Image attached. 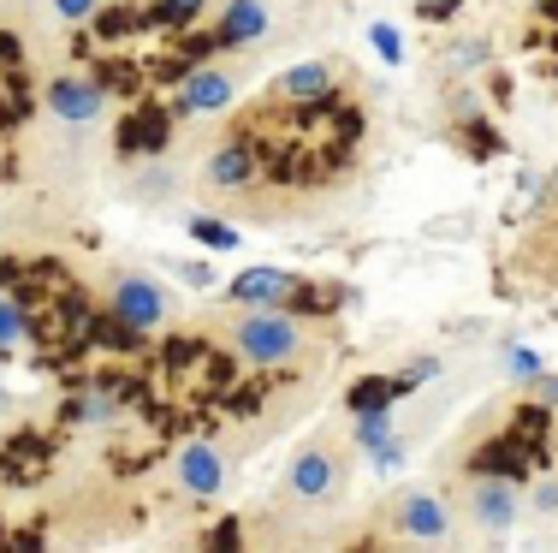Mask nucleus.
Segmentation results:
<instances>
[{
  "label": "nucleus",
  "instance_id": "obj_1",
  "mask_svg": "<svg viewBox=\"0 0 558 553\" xmlns=\"http://www.w3.org/2000/svg\"><path fill=\"white\" fill-rule=\"evenodd\" d=\"M215 339L256 375H303L333 351V327L286 304H232L215 322Z\"/></svg>",
  "mask_w": 558,
  "mask_h": 553
},
{
  "label": "nucleus",
  "instance_id": "obj_2",
  "mask_svg": "<svg viewBox=\"0 0 558 553\" xmlns=\"http://www.w3.org/2000/svg\"><path fill=\"white\" fill-rule=\"evenodd\" d=\"M351 465H356V458L344 453V441H333V434H315V441L286 465L279 506L298 512V518H322V512L344 506V494H351Z\"/></svg>",
  "mask_w": 558,
  "mask_h": 553
},
{
  "label": "nucleus",
  "instance_id": "obj_3",
  "mask_svg": "<svg viewBox=\"0 0 558 553\" xmlns=\"http://www.w3.org/2000/svg\"><path fill=\"white\" fill-rule=\"evenodd\" d=\"M96 298H101V310H108V322H119L137 339L143 334H167V327L184 322L179 298L143 268H101L96 274Z\"/></svg>",
  "mask_w": 558,
  "mask_h": 553
},
{
  "label": "nucleus",
  "instance_id": "obj_4",
  "mask_svg": "<svg viewBox=\"0 0 558 553\" xmlns=\"http://www.w3.org/2000/svg\"><path fill=\"white\" fill-rule=\"evenodd\" d=\"M380 536L387 542H404V548H440L458 536V494L446 489H404L380 506Z\"/></svg>",
  "mask_w": 558,
  "mask_h": 553
},
{
  "label": "nucleus",
  "instance_id": "obj_5",
  "mask_svg": "<svg viewBox=\"0 0 558 553\" xmlns=\"http://www.w3.org/2000/svg\"><path fill=\"white\" fill-rule=\"evenodd\" d=\"M523 512H529V494L517 489L511 477H499V470H475V477L458 482V518L470 524L475 536H487V542L511 536L517 524H523Z\"/></svg>",
  "mask_w": 558,
  "mask_h": 553
},
{
  "label": "nucleus",
  "instance_id": "obj_6",
  "mask_svg": "<svg viewBox=\"0 0 558 553\" xmlns=\"http://www.w3.org/2000/svg\"><path fill=\"white\" fill-rule=\"evenodd\" d=\"M244 77H250L244 55H215V60L191 65V72L179 77V113H184V120H215V113L238 108Z\"/></svg>",
  "mask_w": 558,
  "mask_h": 553
},
{
  "label": "nucleus",
  "instance_id": "obj_7",
  "mask_svg": "<svg viewBox=\"0 0 558 553\" xmlns=\"http://www.w3.org/2000/svg\"><path fill=\"white\" fill-rule=\"evenodd\" d=\"M43 108H48L54 125H72V131L101 125L108 120V84L89 77V72H54L43 84Z\"/></svg>",
  "mask_w": 558,
  "mask_h": 553
},
{
  "label": "nucleus",
  "instance_id": "obj_8",
  "mask_svg": "<svg viewBox=\"0 0 558 553\" xmlns=\"http://www.w3.org/2000/svg\"><path fill=\"white\" fill-rule=\"evenodd\" d=\"M351 77L344 60H303V65H286V72L268 84V101L274 108H327L339 96V84Z\"/></svg>",
  "mask_w": 558,
  "mask_h": 553
},
{
  "label": "nucleus",
  "instance_id": "obj_9",
  "mask_svg": "<svg viewBox=\"0 0 558 553\" xmlns=\"http://www.w3.org/2000/svg\"><path fill=\"white\" fill-rule=\"evenodd\" d=\"M511 268L523 274V280L553 286V292H558V203L529 215V232L511 250Z\"/></svg>",
  "mask_w": 558,
  "mask_h": 553
},
{
  "label": "nucleus",
  "instance_id": "obj_10",
  "mask_svg": "<svg viewBox=\"0 0 558 553\" xmlns=\"http://www.w3.org/2000/svg\"><path fill=\"white\" fill-rule=\"evenodd\" d=\"M232 477V458L220 453L215 441H184L179 458H172V489L184 500H215Z\"/></svg>",
  "mask_w": 558,
  "mask_h": 553
},
{
  "label": "nucleus",
  "instance_id": "obj_11",
  "mask_svg": "<svg viewBox=\"0 0 558 553\" xmlns=\"http://www.w3.org/2000/svg\"><path fill=\"white\" fill-rule=\"evenodd\" d=\"M215 43L226 55H256L262 43H274V7L268 0H226L215 19Z\"/></svg>",
  "mask_w": 558,
  "mask_h": 553
},
{
  "label": "nucleus",
  "instance_id": "obj_12",
  "mask_svg": "<svg viewBox=\"0 0 558 553\" xmlns=\"http://www.w3.org/2000/svg\"><path fill=\"white\" fill-rule=\"evenodd\" d=\"M303 292V274L291 268H250L244 280H232V304H286Z\"/></svg>",
  "mask_w": 558,
  "mask_h": 553
},
{
  "label": "nucleus",
  "instance_id": "obj_13",
  "mask_svg": "<svg viewBox=\"0 0 558 553\" xmlns=\"http://www.w3.org/2000/svg\"><path fill=\"white\" fill-rule=\"evenodd\" d=\"M24 327H31V322H24V304H19V298H7V292H0V351H12V346H19V339H24Z\"/></svg>",
  "mask_w": 558,
  "mask_h": 553
},
{
  "label": "nucleus",
  "instance_id": "obj_14",
  "mask_svg": "<svg viewBox=\"0 0 558 553\" xmlns=\"http://www.w3.org/2000/svg\"><path fill=\"white\" fill-rule=\"evenodd\" d=\"M523 399H529V405H547V411H558V375H553V369H541V375H529V381H523Z\"/></svg>",
  "mask_w": 558,
  "mask_h": 553
},
{
  "label": "nucleus",
  "instance_id": "obj_15",
  "mask_svg": "<svg viewBox=\"0 0 558 553\" xmlns=\"http://www.w3.org/2000/svg\"><path fill=\"white\" fill-rule=\"evenodd\" d=\"M77 411H84V423H113V393L108 387H89Z\"/></svg>",
  "mask_w": 558,
  "mask_h": 553
},
{
  "label": "nucleus",
  "instance_id": "obj_16",
  "mask_svg": "<svg viewBox=\"0 0 558 553\" xmlns=\"http://www.w3.org/2000/svg\"><path fill=\"white\" fill-rule=\"evenodd\" d=\"M208 7H215V0H161V19L167 24H196Z\"/></svg>",
  "mask_w": 558,
  "mask_h": 553
},
{
  "label": "nucleus",
  "instance_id": "obj_17",
  "mask_svg": "<svg viewBox=\"0 0 558 553\" xmlns=\"http://www.w3.org/2000/svg\"><path fill=\"white\" fill-rule=\"evenodd\" d=\"M48 7H54V19H65V24H84L101 0H48Z\"/></svg>",
  "mask_w": 558,
  "mask_h": 553
},
{
  "label": "nucleus",
  "instance_id": "obj_18",
  "mask_svg": "<svg viewBox=\"0 0 558 553\" xmlns=\"http://www.w3.org/2000/svg\"><path fill=\"white\" fill-rule=\"evenodd\" d=\"M196 232H203V239H208V244H232V232H220V227H215V220H203V227H196Z\"/></svg>",
  "mask_w": 558,
  "mask_h": 553
}]
</instances>
